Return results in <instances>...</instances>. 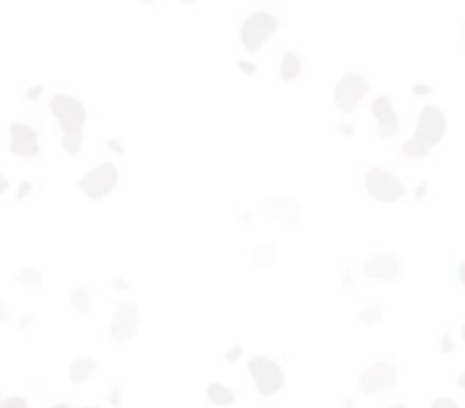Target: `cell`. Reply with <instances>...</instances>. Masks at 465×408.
<instances>
[{"label": "cell", "mask_w": 465, "mask_h": 408, "mask_svg": "<svg viewBox=\"0 0 465 408\" xmlns=\"http://www.w3.org/2000/svg\"><path fill=\"white\" fill-rule=\"evenodd\" d=\"M93 370H96V363H93V357H77L74 367H70V383H86V379L93 377Z\"/></svg>", "instance_id": "obj_14"}, {"label": "cell", "mask_w": 465, "mask_h": 408, "mask_svg": "<svg viewBox=\"0 0 465 408\" xmlns=\"http://www.w3.org/2000/svg\"><path fill=\"white\" fill-rule=\"evenodd\" d=\"M48 109L54 112V118L61 121V131L64 137L70 134H83V121H86V109L77 96H68V93H58V96L48 99Z\"/></svg>", "instance_id": "obj_2"}, {"label": "cell", "mask_w": 465, "mask_h": 408, "mask_svg": "<svg viewBox=\"0 0 465 408\" xmlns=\"http://www.w3.org/2000/svg\"><path fill=\"white\" fill-rule=\"evenodd\" d=\"M0 405H3V395H0Z\"/></svg>", "instance_id": "obj_32"}, {"label": "cell", "mask_w": 465, "mask_h": 408, "mask_svg": "<svg viewBox=\"0 0 465 408\" xmlns=\"http://www.w3.org/2000/svg\"><path fill=\"white\" fill-rule=\"evenodd\" d=\"M278 32V19L271 13H265V10H255V13L246 16V23H242L239 29V38H242V48H249V52H258V48L268 42L271 36Z\"/></svg>", "instance_id": "obj_3"}, {"label": "cell", "mask_w": 465, "mask_h": 408, "mask_svg": "<svg viewBox=\"0 0 465 408\" xmlns=\"http://www.w3.org/2000/svg\"><path fill=\"white\" fill-rule=\"evenodd\" d=\"M54 408H102V405H64V402H61V405H54Z\"/></svg>", "instance_id": "obj_26"}, {"label": "cell", "mask_w": 465, "mask_h": 408, "mask_svg": "<svg viewBox=\"0 0 465 408\" xmlns=\"http://www.w3.org/2000/svg\"><path fill=\"white\" fill-rule=\"evenodd\" d=\"M303 70V61L300 54H293V52H284V58H281V80H297Z\"/></svg>", "instance_id": "obj_15"}, {"label": "cell", "mask_w": 465, "mask_h": 408, "mask_svg": "<svg viewBox=\"0 0 465 408\" xmlns=\"http://www.w3.org/2000/svg\"><path fill=\"white\" fill-rule=\"evenodd\" d=\"M239 354H242V348H230V351H226V361H236Z\"/></svg>", "instance_id": "obj_25"}, {"label": "cell", "mask_w": 465, "mask_h": 408, "mask_svg": "<svg viewBox=\"0 0 465 408\" xmlns=\"http://www.w3.org/2000/svg\"><path fill=\"white\" fill-rule=\"evenodd\" d=\"M363 185H367V195L373 198V201H398V198L405 195V189H402V182L395 179L392 173H386V169H370L367 179H363Z\"/></svg>", "instance_id": "obj_8"}, {"label": "cell", "mask_w": 465, "mask_h": 408, "mask_svg": "<svg viewBox=\"0 0 465 408\" xmlns=\"http://www.w3.org/2000/svg\"><path fill=\"white\" fill-rule=\"evenodd\" d=\"M239 70H246V74H255V64H252V61H239Z\"/></svg>", "instance_id": "obj_23"}, {"label": "cell", "mask_w": 465, "mask_h": 408, "mask_svg": "<svg viewBox=\"0 0 465 408\" xmlns=\"http://www.w3.org/2000/svg\"><path fill=\"white\" fill-rule=\"evenodd\" d=\"M274 252H278L274 246H262V249H255L252 252V265H271L274 262Z\"/></svg>", "instance_id": "obj_20"}, {"label": "cell", "mask_w": 465, "mask_h": 408, "mask_svg": "<svg viewBox=\"0 0 465 408\" xmlns=\"http://www.w3.org/2000/svg\"><path fill=\"white\" fill-rule=\"evenodd\" d=\"M10 153L13 157H38V131L23 121H13L10 125Z\"/></svg>", "instance_id": "obj_11"}, {"label": "cell", "mask_w": 465, "mask_h": 408, "mask_svg": "<svg viewBox=\"0 0 465 408\" xmlns=\"http://www.w3.org/2000/svg\"><path fill=\"white\" fill-rule=\"evenodd\" d=\"M367 90H370V80L363 74H345L335 86V106L341 112H354L357 102L367 96Z\"/></svg>", "instance_id": "obj_7"}, {"label": "cell", "mask_w": 465, "mask_h": 408, "mask_svg": "<svg viewBox=\"0 0 465 408\" xmlns=\"http://www.w3.org/2000/svg\"><path fill=\"white\" fill-rule=\"evenodd\" d=\"M459 386H462V389H465V370H462V377H459Z\"/></svg>", "instance_id": "obj_29"}, {"label": "cell", "mask_w": 465, "mask_h": 408, "mask_svg": "<svg viewBox=\"0 0 465 408\" xmlns=\"http://www.w3.org/2000/svg\"><path fill=\"white\" fill-rule=\"evenodd\" d=\"M16 281H19L23 288L38 290V288H42V272H38V268H23V272L16 274Z\"/></svg>", "instance_id": "obj_18"}, {"label": "cell", "mask_w": 465, "mask_h": 408, "mask_svg": "<svg viewBox=\"0 0 465 408\" xmlns=\"http://www.w3.org/2000/svg\"><path fill=\"white\" fill-rule=\"evenodd\" d=\"M7 319H10V310H7V303L0 300V322H7Z\"/></svg>", "instance_id": "obj_24"}, {"label": "cell", "mask_w": 465, "mask_h": 408, "mask_svg": "<svg viewBox=\"0 0 465 408\" xmlns=\"http://www.w3.org/2000/svg\"><path fill=\"white\" fill-rule=\"evenodd\" d=\"M459 281H462V288H465V262L459 265Z\"/></svg>", "instance_id": "obj_27"}, {"label": "cell", "mask_w": 465, "mask_h": 408, "mask_svg": "<svg viewBox=\"0 0 465 408\" xmlns=\"http://www.w3.org/2000/svg\"><path fill=\"white\" fill-rule=\"evenodd\" d=\"M392 408H405V405H392Z\"/></svg>", "instance_id": "obj_31"}, {"label": "cell", "mask_w": 465, "mask_h": 408, "mask_svg": "<svg viewBox=\"0 0 465 408\" xmlns=\"http://www.w3.org/2000/svg\"><path fill=\"white\" fill-rule=\"evenodd\" d=\"M115 185H118V169H115V163H102V166H96L93 173H86L80 179V191L86 198H93V201L109 198L115 191Z\"/></svg>", "instance_id": "obj_5"}, {"label": "cell", "mask_w": 465, "mask_h": 408, "mask_svg": "<svg viewBox=\"0 0 465 408\" xmlns=\"http://www.w3.org/2000/svg\"><path fill=\"white\" fill-rule=\"evenodd\" d=\"M373 115H376V121H379V134L383 137L398 134V115H395V109H392V102L386 96L373 99Z\"/></svg>", "instance_id": "obj_13"}, {"label": "cell", "mask_w": 465, "mask_h": 408, "mask_svg": "<svg viewBox=\"0 0 465 408\" xmlns=\"http://www.w3.org/2000/svg\"><path fill=\"white\" fill-rule=\"evenodd\" d=\"M265 214L278 223H297L300 220V204L293 201L290 195H271L265 201Z\"/></svg>", "instance_id": "obj_12"}, {"label": "cell", "mask_w": 465, "mask_h": 408, "mask_svg": "<svg viewBox=\"0 0 465 408\" xmlns=\"http://www.w3.org/2000/svg\"><path fill=\"white\" fill-rule=\"evenodd\" d=\"M0 408H26V399H19V395H10V399H3V405Z\"/></svg>", "instance_id": "obj_21"}, {"label": "cell", "mask_w": 465, "mask_h": 408, "mask_svg": "<svg viewBox=\"0 0 465 408\" xmlns=\"http://www.w3.org/2000/svg\"><path fill=\"white\" fill-rule=\"evenodd\" d=\"M7 191V179H3V173H0V195Z\"/></svg>", "instance_id": "obj_28"}, {"label": "cell", "mask_w": 465, "mask_h": 408, "mask_svg": "<svg viewBox=\"0 0 465 408\" xmlns=\"http://www.w3.org/2000/svg\"><path fill=\"white\" fill-rule=\"evenodd\" d=\"M70 306H74L77 313H90V310H93V294H90V288H77L74 294H70Z\"/></svg>", "instance_id": "obj_17"}, {"label": "cell", "mask_w": 465, "mask_h": 408, "mask_svg": "<svg viewBox=\"0 0 465 408\" xmlns=\"http://www.w3.org/2000/svg\"><path fill=\"white\" fill-rule=\"evenodd\" d=\"M249 373L255 379L258 395H274L284 389V370L271 357H249Z\"/></svg>", "instance_id": "obj_4"}, {"label": "cell", "mask_w": 465, "mask_h": 408, "mask_svg": "<svg viewBox=\"0 0 465 408\" xmlns=\"http://www.w3.org/2000/svg\"><path fill=\"white\" fill-rule=\"evenodd\" d=\"M430 408H459V405L452 399H446V395H440V399H434V405H430Z\"/></svg>", "instance_id": "obj_22"}, {"label": "cell", "mask_w": 465, "mask_h": 408, "mask_svg": "<svg viewBox=\"0 0 465 408\" xmlns=\"http://www.w3.org/2000/svg\"><path fill=\"white\" fill-rule=\"evenodd\" d=\"M459 335H462V341H465V325H462V332H459Z\"/></svg>", "instance_id": "obj_30"}, {"label": "cell", "mask_w": 465, "mask_h": 408, "mask_svg": "<svg viewBox=\"0 0 465 408\" xmlns=\"http://www.w3.org/2000/svg\"><path fill=\"white\" fill-rule=\"evenodd\" d=\"M383 313H386V306H379V303H373V306H367V310H361V325H376L379 319H383Z\"/></svg>", "instance_id": "obj_19"}, {"label": "cell", "mask_w": 465, "mask_h": 408, "mask_svg": "<svg viewBox=\"0 0 465 408\" xmlns=\"http://www.w3.org/2000/svg\"><path fill=\"white\" fill-rule=\"evenodd\" d=\"M207 402H214V405H232L236 402V393L232 389H226V386H220V383H210L207 386Z\"/></svg>", "instance_id": "obj_16"}, {"label": "cell", "mask_w": 465, "mask_h": 408, "mask_svg": "<svg viewBox=\"0 0 465 408\" xmlns=\"http://www.w3.org/2000/svg\"><path fill=\"white\" fill-rule=\"evenodd\" d=\"M443 137H446V115H443L436 106H424V109H420V115H418L414 137L402 147V153H405V157L420 159V157H427Z\"/></svg>", "instance_id": "obj_1"}, {"label": "cell", "mask_w": 465, "mask_h": 408, "mask_svg": "<svg viewBox=\"0 0 465 408\" xmlns=\"http://www.w3.org/2000/svg\"><path fill=\"white\" fill-rule=\"evenodd\" d=\"M398 272H402V265H398V258L389 256V252H376V256H370L367 262H363V278H370V281L395 284Z\"/></svg>", "instance_id": "obj_10"}, {"label": "cell", "mask_w": 465, "mask_h": 408, "mask_svg": "<svg viewBox=\"0 0 465 408\" xmlns=\"http://www.w3.org/2000/svg\"><path fill=\"white\" fill-rule=\"evenodd\" d=\"M137 329H141V310H137L134 303H121L112 325H109V335L115 341H131L137 335Z\"/></svg>", "instance_id": "obj_9"}, {"label": "cell", "mask_w": 465, "mask_h": 408, "mask_svg": "<svg viewBox=\"0 0 465 408\" xmlns=\"http://www.w3.org/2000/svg\"><path fill=\"white\" fill-rule=\"evenodd\" d=\"M395 383H398V370L392 367V363H386V361L370 363L367 370L361 373V379H357L361 393H367V395H373V393H389V389H395Z\"/></svg>", "instance_id": "obj_6"}]
</instances>
